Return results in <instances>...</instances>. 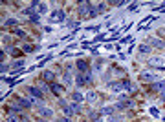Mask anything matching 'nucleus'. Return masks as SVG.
<instances>
[{
  "label": "nucleus",
  "mask_w": 165,
  "mask_h": 122,
  "mask_svg": "<svg viewBox=\"0 0 165 122\" xmlns=\"http://www.w3.org/2000/svg\"><path fill=\"white\" fill-rule=\"evenodd\" d=\"M26 93H28L31 98H42V95H44V93L39 90V86H28V87H26Z\"/></svg>",
  "instance_id": "nucleus-1"
},
{
  "label": "nucleus",
  "mask_w": 165,
  "mask_h": 122,
  "mask_svg": "<svg viewBox=\"0 0 165 122\" xmlns=\"http://www.w3.org/2000/svg\"><path fill=\"white\" fill-rule=\"evenodd\" d=\"M92 4L90 2H83V4H79V15L84 18V17H90V11H92Z\"/></svg>",
  "instance_id": "nucleus-2"
},
{
  "label": "nucleus",
  "mask_w": 165,
  "mask_h": 122,
  "mask_svg": "<svg viewBox=\"0 0 165 122\" xmlns=\"http://www.w3.org/2000/svg\"><path fill=\"white\" fill-rule=\"evenodd\" d=\"M53 20H57V22H64L66 20V13L62 9H55L53 13L50 15V22H53Z\"/></svg>",
  "instance_id": "nucleus-3"
},
{
  "label": "nucleus",
  "mask_w": 165,
  "mask_h": 122,
  "mask_svg": "<svg viewBox=\"0 0 165 122\" xmlns=\"http://www.w3.org/2000/svg\"><path fill=\"white\" fill-rule=\"evenodd\" d=\"M139 80H143V82H156V80H158V77H156V73L143 71V73L139 75Z\"/></svg>",
  "instance_id": "nucleus-4"
},
{
  "label": "nucleus",
  "mask_w": 165,
  "mask_h": 122,
  "mask_svg": "<svg viewBox=\"0 0 165 122\" xmlns=\"http://www.w3.org/2000/svg\"><path fill=\"white\" fill-rule=\"evenodd\" d=\"M40 80L48 82V84H53V82H55V73H53V71H50V69H44V71H42V75H40Z\"/></svg>",
  "instance_id": "nucleus-5"
},
{
  "label": "nucleus",
  "mask_w": 165,
  "mask_h": 122,
  "mask_svg": "<svg viewBox=\"0 0 165 122\" xmlns=\"http://www.w3.org/2000/svg\"><path fill=\"white\" fill-rule=\"evenodd\" d=\"M147 44H149L150 48H156V49H163V40H160V38H156V37H149Z\"/></svg>",
  "instance_id": "nucleus-6"
},
{
  "label": "nucleus",
  "mask_w": 165,
  "mask_h": 122,
  "mask_svg": "<svg viewBox=\"0 0 165 122\" xmlns=\"http://www.w3.org/2000/svg\"><path fill=\"white\" fill-rule=\"evenodd\" d=\"M77 69H79L81 73H90V64H88L86 60H77Z\"/></svg>",
  "instance_id": "nucleus-7"
},
{
  "label": "nucleus",
  "mask_w": 165,
  "mask_h": 122,
  "mask_svg": "<svg viewBox=\"0 0 165 122\" xmlns=\"http://www.w3.org/2000/svg\"><path fill=\"white\" fill-rule=\"evenodd\" d=\"M161 64H163V58H161V57H152V58H149V66H150V68H160V69H161V68H163Z\"/></svg>",
  "instance_id": "nucleus-8"
},
{
  "label": "nucleus",
  "mask_w": 165,
  "mask_h": 122,
  "mask_svg": "<svg viewBox=\"0 0 165 122\" xmlns=\"http://www.w3.org/2000/svg\"><path fill=\"white\" fill-rule=\"evenodd\" d=\"M121 84H123V90H127V91H130V93H136V91H138V87L134 86V82H132V80H127V79H125Z\"/></svg>",
  "instance_id": "nucleus-9"
},
{
  "label": "nucleus",
  "mask_w": 165,
  "mask_h": 122,
  "mask_svg": "<svg viewBox=\"0 0 165 122\" xmlns=\"http://www.w3.org/2000/svg\"><path fill=\"white\" fill-rule=\"evenodd\" d=\"M50 87H51V93H53L55 97H61V95H62V91H64V87H62L61 84H57V82L50 84Z\"/></svg>",
  "instance_id": "nucleus-10"
},
{
  "label": "nucleus",
  "mask_w": 165,
  "mask_h": 122,
  "mask_svg": "<svg viewBox=\"0 0 165 122\" xmlns=\"http://www.w3.org/2000/svg\"><path fill=\"white\" fill-rule=\"evenodd\" d=\"M75 84H77V87H83V86H86L88 84V80H86V73H79L75 77Z\"/></svg>",
  "instance_id": "nucleus-11"
},
{
  "label": "nucleus",
  "mask_w": 165,
  "mask_h": 122,
  "mask_svg": "<svg viewBox=\"0 0 165 122\" xmlns=\"http://www.w3.org/2000/svg\"><path fill=\"white\" fill-rule=\"evenodd\" d=\"M39 115H40V118H51L53 117V111H51V109L50 108H39Z\"/></svg>",
  "instance_id": "nucleus-12"
},
{
  "label": "nucleus",
  "mask_w": 165,
  "mask_h": 122,
  "mask_svg": "<svg viewBox=\"0 0 165 122\" xmlns=\"http://www.w3.org/2000/svg\"><path fill=\"white\" fill-rule=\"evenodd\" d=\"M22 109H24V108H22L18 102H11V104L7 106V111H9V113H20Z\"/></svg>",
  "instance_id": "nucleus-13"
},
{
  "label": "nucleus",
  "mask_w": 165,
  "mask_h": 122,
  "mask_svg": "<svg viewBox=\"0 0 165 122\" xmlns=\"http://www.w3.org/2000/svg\"><path fill=\"white\" fill-rule=\"evenodd\" d=\"M70 98H72V100H73V102H77V104H81V102L84 100V98H86V97H84V95H83L81 91H73V93L70 95Z\"/></svg>",
  "instance_id": "nucleus-14"
},
{
  "label": "nucleus",
  "mask_w": 165,
  "mask_h": 122,
  "mask_svg": "<svg viewBox=\"0 0 165 122\" xmlns=\"http://www.w3.org/2000/svg\"><path fill=\"white\" fill-rule=\"evenodd\" d=\"M138 53L139 55H149L150 53V46H149V44H139V46H138Z\"/></svg>",
  "instance_id": "nucleus-15"
},
{
  "label": "nucleus",
  "mask_w": 165,
  "mask_h": 122,
  "mask_svg": "<svg viewBox=\"0 0 165 122\" xmlns=\"http://www.w3.org/2000/svg\"><path fill=\"white\" fill-rule=\"evenodd\" d=\"M17 24H18V20L11 17V18H7V20L4 22V29H6V27H13V29H15V27H17Z\"/></svg>",
  "instance_id": "nucleus-16"
},
{
  "label": "nucleus",
  "mask_w": 165,
  "mask_h": 122,
  "mask_svg": "<svg viewBox=\"0 0 165 122\" xmlns=\"http://www.w3.org/2000/svg\"><path fill=\"white\" fill-rule=\"evenodd\" d=\"M46 13H48V4H46V2H40L39 7H37V15L42 17V15H46Z\"/></svg>",
  "instance_id": "nucleus-17"
},
{
  "label": "nucleus",
  "mask_w": 165,
  "mask_h": 122,
  "mask_svg": "<svg viewBox=\"0 0 165 122\" xmlns=\"http://www.w3.org/2000/svg\"><path fill=\"white\" fill-rule=\"evenodd\" d=\"M99 111H101V115H112L116 111V106H105V108L99 109Z\"/></svg>",
  "instance_id": "nucleus-18"
},
{
  "label": "nucleus",
  "mask_w": 165,
  "mask_h": 122,
  "mask_svg": "<svg viewBox=\"0 0 165 122\" xmlns=\"http://www.w3.org/2000/svg\"><path fill=\"white\" fill-rule=\"evenodd\" d=\"M39 90H40L42 93H50V91H51V87L48 86V82H44V80H39Z\"/></svg>",
  "instance_id": "nucleus-19"
},
{
  "label": "nucleus",
  "mask_w": 165,
  "mask_h": 122,
  "mask_svg": "<svg viewBox=\"0 0 165 122\" xmlns=\"http://www.w3.org/2000/svg\"><path fill=\"white\" fill-rule=\"evenodd\" d=\"M22 66H24V60H13V62H11V71H13V69H22Z\"/></svg>",
  "instance_id": "nucleus-20"
},
{
  "label": "nucleus",
  "mask_w": 165,
  "mask_h": 122,
  "mask_svg": "<svg viewBox=\"0 0 165 122\" xmlns=\"http://www.w3.org/2000/svg\"><path fill=\"white\" fill-rule=\"evenodd\" d=\"M152 90H156V91H158V90H165V80H161V79L156 80V82L152 84Z\"/></svg>",
  "instance_id": "nucleus-21"
},
{
  "label": "nucleus",
  "mask_w": 165,
  "mask_h": 122,
  "mask_svg": "<svg viewBox=\"0 0 165 122\" xmlns=\"http://www.w3.org/2000/svg\"><path fill=\"white\" fill-rule=\"evenodd\" d=\"M108 86H110V90H112V91H121V90H123V84H121V82H110Z\"/></svg>",
  "instance_id": "nucleus-22"
},
{
  "label": "nucleus",
  "mask_w": 165,
  "mask_h": 122,
  "mask_svg": "<svg viewBox=\"0 0 165 122\" xmlns=\"http://www.w3.org/2000/svg\"><path fill=\"white\" fill-rule=\"evenodd\" d=\"M62 80H64V84L66 86H72V75H70V71H64V75H62Z\"/></svg>",
  "instance_id": "nucleus-23"
},
{
  "label": "nucleus",
  "mask_w": 165,
  "mask_h": 122,
  "mask_svg": "<svg viewBox=\"0 0 165 122\" xmlns=\"http://www.w3.org/2000/svg\"><path fill=\"white\" fill-rule=\"evenodd\" d=\"M86 100L94 104V102L97 100V93H95V91H90V93H86Z\"/></svg>",
  "instance_id": "nucleus-24"
},
{
  "label": "nucleus",
  "mask_w": 165,
  "mask_h": 122,
  "mask_svg": "<svg viewBox=\"0 0 165 122\" xmlns=\"http://www.w3.org/2000/svg\"><path fill=\"white\" fill-rule=\"evenodd\" d=\"M11 33H13V35H17L18 38H24V37H26V33H24V29H20V27H15V29L11 31Z\"/></svg>",
  "instance_id": "nucleus-25"
},
{
  "label": "nucleus",
  "mask_w": 165,
  "mask_h": 122,
  "mask_svg": "<svg viewBox=\"0 0 165 122\" xmlns=\"http://www.w3.org/2000/svg\"><path fill=\"white\" fill-rule=\"evenodd\" d=\"M73 115H75V111H73V109H72V106L68 104V106L64 108V117H73Z\"/></svg>",
  "instance_id": "nucleus-26"
},
{
  "label": "nucleus",
  "mask_w": 165,
  "mask_h": 122,
  "mask_svg": "<svg viewBox=\"0 0 165 122\" xmlns=\"http://www.w3.org/2000/svg\"><path fill=\"white\" fill-rule=\"evenodd\" d=\"M103 64H105V60H97V62L94 64V71H101V69H103Z\"/></svg>",
  "instance_id": "nucleus-27"
},
{
  "label": "nucleus",
  "mask_w": 165,
  "mask_h": 122,
  "mask_svg": "<svg viewBox=\"0 0 165 122\" xmlns=\"http://www.w3.org/2000/svg\"><path fill=\"white\" fill-rule=\"evenodd\" d=\"M33 49H35V46H31V44H24V46H22V51L24 53H31Z\"/></svg>",
  "instance_id": "nucleus-28"
},
{
  "label": "nucleus",
  "mask_w": 165,
  "mask_h": 122,
  "mask_svg": "<svg viewBox=\"0 0 165 122\" xmlns=\"http://www.w3.org/2000/svg\"><path fill=\"white\" fill-rule=\"evenodd\" d=\"M6 51H7V53L11 55V57H17V55L20 53V49H17V48H7Z\"/></svg>",
  "instance_id": "nucleus-29"
},
{
  "label": "nucleus",
  "mask_w": 165,
  "mask_h": 122,
  "mask_svg": "<svg viewBox=\"0 0 165 122\" xmlns=\"http://www.w3.org/2000/svg\"><path fill=\"white\" fill-rule=\"evenodd\" d=\"M39 20H40V15H37V13L29 17V22H31V24H39Z\"/></svg>",
  "instance_id": "nucleus-30"
},
{
  "label": "nucleus",
  "mask_w": 165,
  "mask_h": 122,
  "mask_svg": "<svg viewBox=\"0 0 165 122\" xmlns=\"http://www.w3.org/2000/svg\"><path fill=\"white\" fill-rule=\"evenodd\" d=\"M6 122H20V120H18V117H17V115H13V113H11V115L6 118Z\"/></svg>",
  "instance_id": "nucleus-31"
},
{
  "label": "nucleus",
  "mask_w": 165,
  "mask_h": 122,
  "mask_svg": "<svg viewBox=\"0 0 165 122\" xmlns=\"http://www.w3.org/2000/svg\"><path fill=\"white\" fill-rule=\"evenodd\" d=\"M105 9H106V4H105V2H101V4H97V13H103Z\"/></svg>",
  "instance_id": "nucleus-32"
},
{
  "label": "nucleus",
  "mask_w": 165,
  "mask_h": 122,
  "mask_svg": "<svg viewBox=\"0 0 165 122\" xmlns=\"http://www.w3.org/2000/svg\"><path fill=\"white\" fill-rule=\"evenodd\" d=\"M0 71H2V75H6V73H7V71H9V66H7V64H4V62H2V68H0Z\"/></svg>",
  "instance_id": "nucleus-33"
},
{
  "label": "nucleus",
  "mask_w": 165,
  "mask_h": 122,
  "mask_svg": "<svg viewBox=\"0 0 165 122\" xmlns=\"http://www.w3.org/2000/svg\"><path fill=\"white\" fill-rule=\"evenodd\" d=\"M55 122H72V118H70V117H59Z\"/></svg>",
  "instance_id": "nucleus-34"
},
{
  "label": "nucleus",
  "mask_w": 165,
  "mask_h": 122,
  "mask_svg": "<svg viewBox=\"0 0 165 122\" xmlns=\"http://www.w3.org/2000/svg\"><path fill=\"white\" fill-rule=\"evenodd\" d=\"M150 115L152 117H160V111H158L156 108H150Z\"/></svg>",
  "instance_id": "nucleus-35"
},
{
  "label": "nucleus",
  "mask_w": 165,
  "mask_h": 122,
  "mask_svg": "<svg viewBox=\"0 0 165 122\" xmlns=\"http://www.w3.org/2000/svg\"><path fill=\"white\" fill-rule=\"evenodd\" d=\"M160 102H165V90L160 91Z\"/></svg>",
  "instance_id": "nucleus-36"
},
{
  "label": "nucleus",
  "mask_w": 165,
  "mask_h": 122,
  "mask_svg": "<svg viewBox=\"0 0 165 122\" xmlns=\"http://www.w3.org/2000/svg\"><path fill=\"white\" fill-rule=\"evenodd\" d=\"M128 9H130V11H136V9H138V4H136V2H134V4H130V6H128Z\"/></svg>",
  "instance_id": "nucleus-37"
},
{
  "label": "nucleus",
  "mask_w": 165,
  "mask_h": 122,
  "mask_svg": "<svg viewBox=\"0 0 165 122\" xmlns=\"http://www.w3.org/2000/svg\"><path fill=\"white\" fill-rule=\"evenodd\" d=\"M127 2H123V0H119V2H114V6H117V7H121V6H125Z\"/></svg>",
  "instance_id": "nucleus-38"
},
{
  "label": "nucleus",
  "mask_w": 165,
  "mask_h": 122,
  "mask_svg": "<svg viewBox=\"0 0 165 122\" xmlns=\"http://www.w3.org/2000/svg\"><path fill=\"white\" fill-rule=\"evenodd\" d=\"M37 122H50V120H46V118H39Z\"/></svg>",
  "instance_id": "nucleus-39"
},
{
  "label": "nucleus",
  "mask_w": 165,
  "mask_h": 122,
  "mask_svg": "<svg viewBox=\"0 0 165 122\" xmlns=\"http://www.w3.org/2000/svg\"><path fill=\"white\" fill-rule=\"evenodd\" d=\"M163 48H165V40H163Z\"/></svg>",
  "instance_id": "nucleus-40"
}]
</instances>
